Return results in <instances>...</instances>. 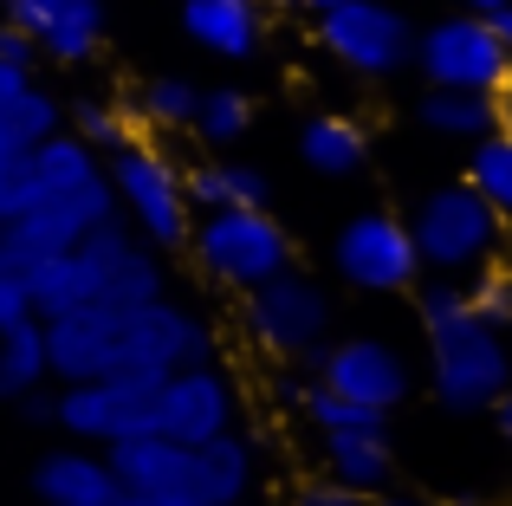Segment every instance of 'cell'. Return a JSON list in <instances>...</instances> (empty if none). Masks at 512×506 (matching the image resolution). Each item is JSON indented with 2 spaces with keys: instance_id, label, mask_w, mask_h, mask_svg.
<instances>
[{
  "instance_id": "6da1fadb",
  "label": "cell",
  "mask_w": 512,
  "mask_h": 506,
  "mask_svg": "<svg viewBox=\"0 0 512 506\" xmlns=\"http://www.w3.org/2000/svg\"><path fill=\"white\" fill-rule=\"evenodd\" d=\"M221 344L201 305H182L175 292L150 305H104V312H65L46 325V364L52 383H163L188 364H214Z\"/></svg>"
},
{
  "instance_id": "7a4b0ae2",
  "label": "cell",
  "mask_w": 512,
  "mask_h": 506,
  "mask_svg": "<svg viewBox=\"0 0 512 506\" xmlns=\"http://www.w3.org/2000/svg\"><path fill=\"white\" fill-rule=\"evenodd\" d=\"M415 318H422V344H428V396L448 416H487L512 390L506 331L474 318L467 286H454V279H422Z\"/></svg>"
},
{
  "instance_id": "3957f363",
  "label": "cell",
  "mask_w": 512,
  "mask_h": 506,
  "mask_svg": "<svg viewBox=\"0 0 512 506\" xmlns=\"http://www.w3.org/2000/svg\"><path fill=\"white\" fill-rule=\"evenodd\" d=\"M33 318L52 325L65 312H104V305H150L169 292V260L156 247H143L124 221H104L98 234H85L72 253H59L52 266H39L33 279Z\"/></svg>"
},
{
  "instance_id": "277c9868",
  "label": "cell",
  "mask_w": 512,
  "mask_h": 506,
  "mask_svg": "<svg viewBox=\"0 0 512 506\" xmlns=\"http://www.w3.org/2000/svg\"><path fill=\"white\" fill-rule=\"evenodd\" d=\"M104 182H111L117 221L156 253H182L195 208H188V169L163 137H130L124 150L104 156Z\"/></svg>"
},
{
  "instance_id": "5b68a950",
  "label": "cell",
  "mask_w": 512,
  "mask_h": 506,
  "mask_svg": "<svg viewBox=\"0 0 512 506\" xmlns=\"http://www.w3.org/2000/svg\"><path fill=\"white\" fill-rule=\"evenodd\" d=\"M182 253L195 260L201 279H214L234 299L299 266V241H292V228L273 208H214V215H195Z\"/></svg>"
},
{
  "instance_id": "8992f818",
  "label": "cell",
  "mask_w": 512,
  "mask_h": 506,
  "mask_svg": "<svg viewBox=\"0 0 512 506\" xmlns=\"http://www.w3.org/2000/svg\"><path fill=\"white\" fill-rule=\"evenodd\" d=\"M409 241L422 253V279H454V286H467L474 273L500 266L506 221L493 215L467 182H441V189H428L422 202L409 208Z\"/></svg>"
},
{
  "instance_id": "52a82bcc",
  "label": "cell",
  "mask_w": 512,
  "mask_h": 506,
  "mask_svg": "<svg viewBox=\"0 0 512 506\" xmlns=\"http://www.w3.org/2000/svg\"><path fill=\"white\" fill-rule=\"evenodd\" d=\"M331 312H338L331 292L318 286L305 266H292V273L240 292V299H234V331L266 357V364L299 370L318 344H331Z\"/></svg>"
},
{
  "instance_id": "ba28073f",
  "label": "cell",
  "mask_w": 512,
  "mask_h": 506,
  "mask_svg": "<svg viewBox=\"0 0 512 506\" xmlns=\"http://www.w3.org/2000/svg\"><path fill=\"white\" fill-rule=\"evenodd\" d=\"M312 39L338 72L363 78V85L402 78L415 65V20L396 0H344L312 20Z\"/></svg>"
},
{
  "instance_id": "9c48e42d",
  "label": "cell",
  "mask_w": 512,
  "mask_h": 506,
  "mask_svg": "<svg viewBox=\"0 0 512 506\" xmlns=\"http://www.w3.org/2000/svg\"><path fill=\"white\" fill-rule=\"evenodd\" d=\"M299 370H305V377H318L325 390H338L344 403L383 416V422L415 396V364L402 357L396 338H383V331H350V338L318 344Z\"/></svg>"
},
{
  "instance_id": "30bf717a",
  "label": "cell",
  "mask_w": 512,
  "mask_h": 506,
  "mask_svg": "<svg viewBox=\"0 0 512 506\" xmlns=\"http://www.w3.org/2000/svg\"><path fill=\"white\" fill-rule=\"evenodd\" d=\"M415 72H422L428 91L500 98V85L512 78V52L500 46L493 20H480V13H441V20L415 26Z\"/></svg>"
},
{
  "instance_id": "8fae6325",
  "label": "cell",
  "mask_w": 512,
  "mask_h": 506,
  "mask_svg": "<svg viewBox=\"0 0 512 506\" xmlns=\"http://www.w3.org/2000/svg\"><path fill=\"white\" fill-rule=\"evenodd\" d=\"M104 221H117V202H111V182H85L72 195H52V202H33L0 228V266L20 279H33L39 266H52L59 253H72L85 234H98Z\"/></svg>"
},
{
  "instance_id": "7c38bea8",
  "label": "cell",
  "mask_w": 512,
  "mask_h": 506,
  "mask_svg": "<svg viewBox=\"0 0 512 506\" xmlns=\"http://www.w3.org/2000/svg\"><path fill=\"white\" fill-rule=\"evenodd\" d=\"M331 273L350 292H376V299H402L422 286V253L409 241V221L389 208H363L331 234Z\"/></svg>"
},
{
  "instance_id": "4fadbf2b",
  "label": "cell",
  "mask_w": 512,
  "mask_h": 506,
  "mask_svg": "<svg viewBox=\"0 0 512 506\" xmlns=\"http://www.w3.org/2000/svg\"><path fill=\"white\" fill-rule=\"evenodd\" d=\"M52 429H65L78 448H124L156 435V383L98 377V383H59L52 390Z\"/></svg>"
},
{
  "instance_id": "5bb4252c",
  "label": "cell",
  "mask_w": 512,
  "mask_h": 506,
  "mask_svg": "<svg viewBox=\"0 0 512 506\" xmlns=\"http://www.w3.org/2000/svg\"><path fill=\"white\" fill-rule=\"evenodd\" d=\"M227 429H247V390L240 377L214 357V364H188L156 383V435L182 448H201Z\"/></svg>"
},
{
  "instance_id": "9a60e30c",
  "label": "cell",
  "mask_w": 512,
  "mask_h": 506,
  "mask_svg": "<svg viewBox=\"0 0 512 506\" xmlns=\"http://www.w3.org/2000/svg\"><path fill=\"white\" fill-rule=\"evenodd\" d=\"M0 20H13L33 39L39 65H91L111 39L104 0H0Z\"/></svg>"
},
{
  "instance_id": "2e32d148",
  "label": "cell",
  "mask_w": 512,
  "mask_h": 506,
  "mask_svg": "<svg viewBox=\"0 0 512 506\" xmlns=\"http://www.w3.org/2000/svg\"><path fill=\"white\" fill-rule=\"evenodd\" d=\"M182 33L208 59L253 65L273 46V7H260V0H182Z\"/></svg>"
},
{
  "instance_id": "e0dca14e",
  "label": "cell",
  "mask_w": 512,
  "mask_h": 506,
  "mask_svg": "<svg viewBox=\"0 0 512 506\" xmlns=\"http://www.w3.org/2000/svg\"><path fill=\"white\" fill-rule=\"evenodd\" d=\"M318 474L357 500H376L396 487L402 461H396L389 429H331V435H318Z\"/></svg>"
},
{
  "instance_id": "ac0fdd59",
  "label": "cell",
  "mask_w": 512,
  "mask_h": 506,
  "mask_svg": "<svg viewBox=\"0 0 512 506\" xmlns=\"http://www.w3.org/2000/svg\"><path fill=\"white\" fill-rule=\"evenodd\" d=\"M33 494L39 506H111L124 487H117L111 461H104V448H52V455L33 461Z\"/></svg>"
},
{
  "instance_id": "d6986e66",
  "label": "cell",
  "mask_w": 512,
  "mask_h": 506,
  "mask_svg": "<svg viewBox=\"0 0 512 506\" xmlns=\"http://www.w3.org/2000/svg\"><path fill=\"white\" fill-rule=\"evenodd\" d=\"M299 163L325 182H344V176H363L370 163V124L350 111H318L299 124Z\"/></svg>"
},
{
  "instance_id": "ffe728a7",
  "label": "cell",
  "mask_w": 512,
  "mask_h": 506,
  "mask_svg": "<svg viewBox=\"0 0 512 506\" xmlns=\"http://www.w3.org/2000/svg\"><path fill=\"white\" fill-rule=\"evenodd\" d=\"M188 208L214 215V208H273V176L247 156H201L188 169Z\"/></svg>"
},
{
  "instance_id": "44dd1931",
  "label": "cell",
  "mask_w": 512,
  "mask_h": 506,
  "mask_svg": "<svg viewBox=\"0 0 512 506\" xmlns=\"http://www.w3.org/2000/svg\"><path fill=\"white\" fill-rule=\"evenodd\" d=\"M117 104H124V117H130L137 137H175V130L195 124L201 85H195V78H182V72H156V78H143L137 91H124Z\"/></svg>"
},
{
  "instance_id": "7402d4cb",
  "label": "cell",
  "mask_w": 512,
  "mask_h": 506,
  "mask_svg": "<svg viewBox=\"0 0 512 506\" xmlns=\"http://www.w3.org/2000/svg\"><path fill=\"white\" fill-rule=\"evenodd\" d=\"M415 124L441 143H467V150H474L480 137L500 130V104L480 98V91H422V98H415Z\"/></svg>"
},
{
  "instance_id": "603a6c76",
  "label": "cell",
  "mask_w": 512,
  "mask_h": 506,
  "mask_svg": "<svg viewBox=\"0 0 512 506\" xmlns=\"http://www.w3.org/2000/svg\"><path fill=\"white\" fill-rule=\"evenodd\" d=\"M52 130H65V104L33 78V85H26V98L13 104V111H0V182H7L13 169H20V156L39 150Z\"/></svg>"
},
{
  "instance_id": "cb8c5ba5",
  "label": "cell",
  "mask_w": 512,
  "mask_h": 506,
  "mask_svg": "<svg viewBox=\"0 0 512 506\" xmlns=\"http://www.w3.org/2000/svg\"><path fill=\"white\" fill-rule=\"evenodd\" d=\"M253 124H260V104H253V91H240V85H208L201 91V104H195V137L208 143L214 156H234L240 143L253 137Z\"/></svg>"
},
{
  "instance_id": "d4e9b609",
  "label": "cell",
  "mask_w": 512,
  "mask_h": 506,
  "mask_svg": "<svg viewBox=\"0 0 512 506\" xmlns=\"http://www.w3.org/2000/svg\"><path fill=\"white\" fill-rule=\"evenodd\" d=\"M52 383V364H46V325L26 318V325L0 331V403H26Z\"/></svg>"
},
{
  "instance_id": "484cf974",
  "label": "cell",
  "mask_w": 512,
  "mask_h": 506,
  "mask_svg": "<svg viewBox=\"0 0 512 506\" xmlns=\"http://www.w3.org/2000/svg\"><path fill=\"white\" fill-rule=\"evenodd\" d=\"M461 182L500 221H512V130H493V137H480L474 150H467V176Z\"/></svg>"
},
{
  "instance_id": "4316f807",
  "label": "cell",
  "mask_w": 512,
  "mask_h": 506,
  "mask_svg": "<svg viewBox=\"0 0 512 506\" xmlns=\"http://www.w3.org/2000/svg\"><path fill=\"white\" fill-rule=\"evenodd\" d=\"M65 130H72L85 150H98V156L124 150V143L137 137V130H130V117H124V104H117V98H98V91L65 104Z\"/></svg>"
},
{
  "instance_id": "83f0119b",
  "label": "cell",
  "mask_w": 512,
  "mask_h": 506,
  "mask_svg": "<svg viewBox=\"0 0 512 506\" xmlns=\"http://www.w3.org/2000/svg\"><path fill=\"white\" fill-rule=\"evenodd\" d=\"M467 305L474 318H487L493 331H512V266H487L467 279Z\"/></svg>"
},
{
  "instance_id": "f1b7e54d",
  "label": "cell",
  "mask_w": 512,
  "mask_h": 506,
  "mask_svg": "<svg viewBox=\"0 0 512 506\" xmlns=\"http://www.w3.org/2000/svg\"><path fill=\"white\" fill-rule=\"evenodd\" d=\"M26 318H33V286H26L20 273H7V266H0V331L26 325Z\"/></svg>"
},
{
  "instance_id": "f546056e",
  "label": "cell",
  "mask_w": 512,
  "mask_h": 506,
  "mask_svg": "<svg viewBox=\"0 0 512 506\" xmlns=\"http://www.w3.org/2000/svg\"><path fill=\"white\" fill-rule=\"evenodd\" d=\"M279 506H370V500L344 494V487H331L325 474H318V481H299V487H292V494L279 500Z\"/></svg>"
},
{
  "instance_id": "4dcf8cb0",
  "label": "cell",
  "mask_w": 512,
  "mask_h": 506,
  "mask_svg": "<svg viewBox=\"0 0 512 506\" xmlns=\"http://www.w3.org/2000/svg\"><path fill=\"white\" fill-rule=\"evenodd\" d=\"M0 65H13V72H39V52H33V39H26L13 20H0Z\"/></svg>"
},
{
  "instance_id": "1f68e13d",
  "label": "cell",
  "mask_w": 512,
  "mask_h": 506,
  "mask_svg": "<svg viewBox=\"0 0 512 506\" xmlns=\"http://www.w3.org/2000/svg\"><path fill=\"white\" fill-rule=\"evenodd\" d=\"M487 416H493V429H500V442L512 448V390H506V396H500V403H493V409H487Z\"/></svg>"
},
{
  "instance_id": "d6a6232c",
  "label": "cell",
  "mask_w": 512,
  "mask_h": 506,
  "mask_svg": "<svg viewBox=\"0 0 512 506\" xmlns=\"http://www.w3.org/2000/svg\"><path fill=\"white\" fill-rule=\"evenodd\" d=\"M286 13H305V20H318V13H331V7H344V0H279Z\"/></svg>"
},
{
  "instance_id": "836d02e7",
  "label": "cell",
  "mask_w": 512,
  "mask_h": 506,
  "mask_svg": "<svg viewBox=\"0 0 512 506\" xmlns=\"http://www.w3.org/2000/svg\"><path fill=\"white\" fill-rule=\"evenodd\" d=\"M500 7H512V0H454V13H480V20H493Z\"/></svg>"
},
{
  "instance_id": "e575fe53",
  "label": "cell",
  "mask_w": 512,
  "mask_h": 506,
  "mask_svg": "<svg viewBox=\"0 0 512 506\" xmlns=\"http://www.w3.org/2000/svg\"><path fill=\"white\" fill-rule=\"evenodd\" d=\"M370 506H435V500H422V494H402V487H389V494H376Z\"/></svg>"
},
{
  "instance_id": "d590c367",
  "label": "cell",
  "mask_w": 512,
  "mask_h": 506,
  "mask_svg": "<svg viewBox=\"0 0 512 506\" xmlns=\"http://www.w3.org/2000/svg\"><path fill=\"white\" fill-rule=\"evenodd\" d=\"M493 33H500V46L512 52V7H500V13H493Z\"/></svg>"
},
{
  "instance_id": "8d00e7d4",
  "label": "cell",
  "mask_w": 512,
  "mask_h": 506,
  "mask_svg": "<svg viewBox=\"0 0 512 506\" xmlns=\"http://www.w3.org/2000/svg\"><path fill=\"white\" fill-rule=\"evenodd\" d=\"M493 104H500V130H512V78L500 85V98H493Z\"/></svg>"
}]
</instances>
